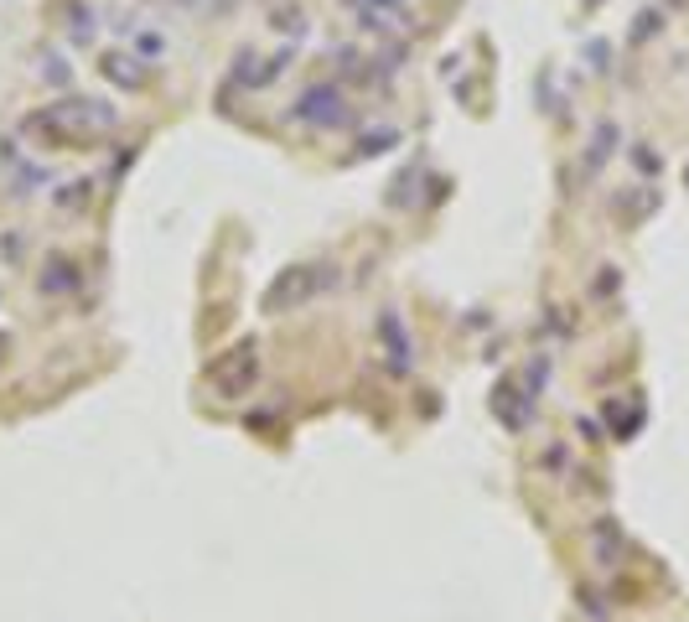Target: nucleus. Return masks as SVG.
Returning a JSON list of instances; mask_svg holds the SVG:
<instances>
[{"label":"nucleus","instance_id":"obj_1","mask_svg":"<svg viewBox=\"0 0 689 622\" xmlns=\"http://www.w3.org/2000/svg\"><path fill=\"white\" fill-rule=\"evenodd\" d=\"M337 275L327 270L321 275V265H301V270H290L286 280H275V290H270V306L280 311V306H301L306 296H317L321 286H332Z\"/></svg>","mask_w":689,"mask_h":622}]
</instances>
